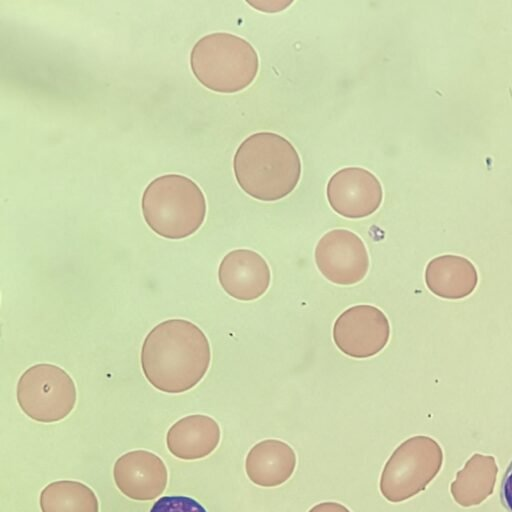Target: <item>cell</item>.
<instances>
[{
  "instance_id": "6da1fadb",
  "label": "cell",
  "mask_w": 512,
  "mask_h": 512,
  "mask_svg": "<svg viewBox=\"0 0 512 512\" xmlns=\"http://www.w3.org/2000/svg\"><path fill=\"white\" fill-rule=\"evenodd\" d=\"M211 349L205 333L185 319H168L146 335L140 363L147 381L169 394L194 388L205 376Z\"/></svg>"
},
{
  "instance_id": "7a4b0ae2",
  "label": "cell",
  "mask_w": 512,
  "mask_h": 512,
  "mask_svg": "<svg viewBox=\"0 0 512 512\" xmlns=\"http://www.w3.org/2000/svg\"><path fill=\"white\" fill-rule=\"evenodd\" d=\"M240 188L252 198L273 202L288 196L301 176L300 156L285 137L270 131L244 139L233 158Z\"/></svg>"
},
{
  "instance_id": "3957f363",
  "label": "cell",
  "mask_w": 512,
  "mask_h": 512,
  "mask_svg": "<svg viewBox=\"0 0 512 512\" xmlns=\"http://www.w3.org/2000/svg\"><path fill=\"white\" fill-rule=\"evenodd\" d=\"M141 209L144 220L157 235L171 240L191 236L202 226L206 199L201 188L180 174H165L145 188Z\"/></svg>"
},
{
  "instance_id": "277c9868",
  "label": "cell",
  "mask_w": 512,
  "mask_h": 512,
  "mask_svg": "<svg viewBox=\"0 0 512 512\" xmlns=\"http://www.w3.org/2000/svg\"><path fill=\"white\" fill-rule=\"evenodd\" d=\"M190 67L196 79L218 93H236L256 78L259 57L246 39L227 32L201 37L190 53Z\"/></svg>"
},
{
  "instance_id": "5b68a950",
  "label": "cell",
  "mask_w": 512,
  "mask_h": 512,
  "mask_svg": "<svg viewBox=\"0 0 512 512\" xmlns=\"http://www.w3.org/2000/svg\"><path fill=\"white\" fill-rule=\"evenodd\" d=\"M16 398L32 420L53 423L74 409L77 391L72 377L61 367L39 363L26 369L17 382Z\"/></svg>"
},
{
  "instance_id": "8992f818",
  "label": "cell",
  "mask_w": 512,
  "mask_h": 512,
  "mask_svg": "<svg viewBox=\"0 0 512 512\" xmlns=\"http://www.w3.org/2000/svg\"><path fill=\"white\" fill-rule=\"evenodd\" d=\"M333 340L345 355L364 359L378 354L390 338V324L379 308L360 304L342 312L333 325Z\"/></svg>"
},
{
  "instance_id": "52a82bcc",
  "label": "cell",
  "mask_w": 512,
  "mask_h": 512,
  "mask_svg": "<svg viewBox=\"0 0 512 512\" xmlns=\"http://www.w3.org/2000/svg\"><path fill=\"white\" fill-rule=\"evenodd\" d=\"M315 263L321 274L337 285H353L364 279L369 255L362 239L347 229L325 233L315 248Z\"/></svg>"
},
{
  "instance_id": "ba28073f",
  "label": "cell",
  "mask_w": 512,
  "mask_h": 512,
  "mask_svg": "<svg viewBox=\"0 0 512 512\" xmlns=\"http://www.w3.org/2000/svg\"><path fill=\"white\" fill-rule=\"evenodd\" d=\"M326 196L330 207L340 216L361 219L375 213L383 200L378 178L362 167H345L328 180Z\"/></svg>"
},
{
  "instance_id": "9c48e42d",
  "label": "cell",
  "mask_w": 512,
  "mask_h": 512,
  "mask_svg": "<svg viewBox=\"0 0 512 512\" xmlns=\"http://www.w3.org/2000/svg\"><path fill=\"white\" fill-rule=\"evenodd\" d=\"M118 489L128 498L149 501L161 495L167 485L164 461L147 450H134L119 457L113 469Z\"/></svg>"
},
{
  "instance_id": "30bf717a",
  "label": "cell",
  "mask_w": 512,
  "mask_h": 512,
  "mask_svg": "<svg viewBox=\"0 0 512 512\" xmlns=\"http://www.w3.org/2000/svg\"><path fill=\"white\" fill-rule=\"evenodd\" d=\"M218 280L229 296L240 301H252L268 290L271 272L259 253L250 249H235L221 260Z\"/></svg>"
},
{
  "instance_id": "8fae6325",
  "label": "cell",
  "mask_w": 512,
  "mask_h": 512,
  "mask_svg": "<svg viewBox=\"0 0 512 512\" xmlns=\"http://www.w3.org/2000/svg\"><path fill=\"white\" fill-rule=\"evenodd\" d=\"M424 439L414 437L405 441L386 462L379 486L388 501H403L424 485L425 459L421 449Z\"/></svg>"
},
{
  "instance_id": "7c38bea8",
  "label": "cell",
  "mask_w": 512,
  "mask_h": 512,
  "mask_svg": "<svg viewBox=\"0 0 512 512\" xmlns=\"http://www.w3.org/2000/svg\"><path fill=\"white\" fill-rule=\"evenodd\" d=\"M220 438V427L212 417L194 414L179 419L170 427L166 443L175 457L196 460L211 454Z\"/></svg>"
},
{
  "instance_id": "4fadbf2b",
  "label": "cell",
  "mask_w": 512,
  "mask_h": 512,
  "mask_svg": "<svg viewBox=\"0 0 512 512\" xmlns=\"http://www.w3.org/2000/svg\"><path fill=\"white\" fill-rule=\"evenodd\" d=\"M296 467V454L287 443L267 439L248 452L245 470L248 478L262 487H276L286 482Z\"/></svg>"
},
{
  "instance_id": "5bb4252c",
  "label": "cell",
  "mask_w": 512,
  "mask_h": 512,
  "mask_svg": "<svg viewBox=\"0 0 512 512\" xmlns=\"http://www.w3.org/2000/svg\"><path fill=\"white\" fill-rule=\"evenodd\" d=\"M427 288L444 299H462L476 288L478 274L475 266L457 255H441L433 258L425 270Z\"/></svg>"
},
{
  "instance_id": "9a60e30c",
  "label": "cell",
  "mask_w": 512,
  "mask_h": 512,
  "mask_svg": "<svg viewBox=\"0 0 512 512\" xmlns=\"http://www.w3.org/2000/svg\"><path fill=\"white\" fill-rule=\"evenodd\" d=\"M42 512H98L94 491L84 483L60 480L48 484L40 494Z\"/></svg>"
},
{
  "instance_id": "2e32d148",
  "label": "cell",
  "mask_w": 512,
  "mask_h": 512,
  "mask_svg": "<svg viewBox=\"0 0 512 512\" xmlns=\"http://www.w3.org/2000/svg\"><path fill=\"white\" fill-rule=\"evenodd\" d=\"M149 512H208L196 499L183 495H170L159 498Z\"/></svg>"
},
{
  "instance_id": "e0dca14e",
  "label": "cell",
  "mask_w": 512,
  "mask_h": 512,
  "mask_svg": "<svg viewBox=\"0 0 512 512\" xmlns=\"http://www.w3.org/2000/svg\"><path fill=\"white\" fill-rule=\"evenodd\" d=\"M499 496L506 511L512 512V459L503 474Z\"/></svg>"
},
{
  "instance_id": "ac0fdd59",
  "label": "cell",
  "mask_w": 512,
  "mask_h": 512,
  "mask_svg": "<svg viewBox=\"0 0 512 512\" xmlns=\"http://www.w3.org/2000/svg\"><path fill=\"white\" fill-rule=\"evenodd\" d=\"M308 512H350V510L337 502H322L313 506Z\"/></svg>"
},
{
  "instance_id": "d6986e66",
  "label": "cell",
  "mask_w": 512,
  "mask_h": 512,
  "mask_svg": "<svg viewBox=\"0 0 512 512\" xmlns=\"http://www.w3.org/2000/svg\"><path fill=\"white\" fill-rule=\"evenodd\" d=\"M250 5L255 7L258 10L264 11L265 8L270 7L269 11H278L285 9L291 2H283V1H254L248 2Z\"/></svg>"
}]
</instances>
